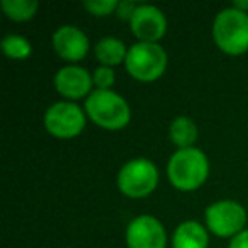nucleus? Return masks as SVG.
Listing matches in <instances>:
<instances>
[{
	"mask_svg": "<svg viewBox=\"0 0 248 248\" xmlns=\"http://www.w3.org/2000/svg\"><path fill=\"white\" fill-rule=\"evenodd\" d=\"M129 248H165V230L153 216H140L133 219L126 231Z\"/></svg>",
	"mask_w": 248,
	"mask_h": 248,
	"instance_id": "obj_8",
	"label": "nucleus"
},
{
	"mask_svg": "<svg viewBox=\"0 0 248 248\" xmlns=\"http://www.w3.org/2000/svg\"><path fill=\"white\" fill-rule=\"evenodd\" d=\"M167 66V53L156 43H138L133 45L126 56V68L141 82L156 80Z\"/></svg>",
	"mask_w": 248,
	"mask_h": 248,
	"instance_id": "obj_4",
	"label": "nucleus"
},
{
	"mask_svg": "<svg viewBox=\"0 0 248 248\" xmlns=\"http://www.w3.org/2000/svg\"><path fill=\"white\" fill-rule=\"evenodd\" d=\"M136 9L138 7L135 5V2H131V0H123V2H119V7H117V16H119L121 19H129V21H131Z\"/></svg>",
	"mask_w": 248,
	"mask_h": 248,
	"instance_id": "obj_19",
	"label": "nucleus"
},
{
	"mask_svg": "<svg viewBox=\"0 0 248 248\" xmlns=\"http://www.w3.org/2000/svg\"><path fill=\"white\" fill-rule=\"evenodd\" d=\"M207 172L209 163L206 155L196 148L179 150L169 162V179L180 190H194L202 186Z\"/></svg>",
	"mask_w": 248,
	"mask_h": 248,
	"instance_id": "obj_2",
	"label": "nucleus"
},
{
	"mask_svg": "<svg viewBox=\"0 0 248 248\" xmlns=\"http://www.w3.org/2000/svg\"><path fill=\"white\" fill-rule=\"evenodd\" d=\"M172 141L180 148H190L194 141L197 140V128L189 117H177L170 128Z\"/></svg>",
	"mask_w": 248,
	"mask_h": 248,
	"instance_id": "obj_14",
	"label": "nucleus"
},
{
	"mask_svg": "<svg viewBox=\"0 0 248 248\" xmlns=\"http://www.w3.org/2000/svg\"><path fill=\"white\" fill-rule=\"evenodd\" d=\"M93 82L99 87V90H109V87L114 83V72L109 66H100L93 73Z\"/></svg>",
	"mask_w": 248,
	"mask_h": 248,
	"instance_id": "obj_18",
	"label": "nucleus"
},
{
	"mask_svg": "<svg viewBox=\"0 0 248 248\" xmlns=\"http://www.w3.org/2000/svg\"><path fill=\"white\" fill-rule=\"evenodd\" d=\"M158 182L156 167L146 158L128 162L117 175V186L123 194L129 197H145L155 190Z\"/></svg>",
	"mask_w": 248,
	"mask_h": 248,
	"instance_id": "obj_5",
	"label": "nucleus"
},
{
	"mask_svg": "<svg viewBox=\"0 0 248 248\" xmlns=\"http://www.w3.org/2000/svg\"><path fill=\"white\" fill-rule=\"evenodd\" d=\"M2 49L9 58L14 60H24L31 55V45H29L28 39L16 34L5 36L2 39Z\"/></svg>",
	"mask_w": 248,
	"mask_h": 248,
	"instance_id": "obj_16",
	"label": "nucleus"
},
{
	"mask_svg": "<svg viewBox=\"0 0 248 248\" xmlns=\"http://www.w3.org/2000/svg\"><path fill=\"white\" fill-rule=\"evenodd\" d=\"M230 248H248V230L238 233L236 236L231 240Z\"/></svg>",
	"mask_w": 248,
	"mask_h": 248,
	"instance_id": "obj_20",
	"label": "nucleus"
},
{
	"mask_svg": "<svg viewBox=\"0 0 248 248\" xmlns=\"http://www.w3.org/2000/svg\"><path fill=\"white\" fill-rule=\"evenodd\" d=\"M53 46L62 58L78 62L89 51V39L75 26H62L53 34Z\"/></svg>",
	"mask_w": 248,
	"mask_h": 248,
	"instance_id": "obj_10",
	"label": "nucleus"
},
{
	"mask_svg": "<svg viewBox=\"0 0 248 248\" xmlns=\"http://www.w3.org/2000/svg\"><path fill=\"white\" fill-rule=\"evenodd\" d=\"M213 36L228 55H241L248 49V14L234 7L224 9L214 19Z\"/></svg>",
	"mask_w": 248,
	"mask_h": 248,
	"instance_id": "obj_1",
	"label": "nucleus"
},
{
	"mask_svg": "<svg viewBox=\"0 0 248 248\" xmlns=\"http://www.w3.org/2000/svg\"><path fill=\"white\" fill-rule=\"evenodd\" d=\"M45 124L56 138H73L85 126V116L77 104L56 102L46 110Z\"/></svg>",
	"mask_w": 248,
	"mask_h": 248,
	"instance_id": "obj_6",
	"label": "nucleus"
},
{
	"mask_svg": "<svg viewBox=\"0 0 248 248\" xmlns=\"http://www.w3.org/2000/svg\"><path fill=\"white\" fill-rule=\"evenodd\" d=\"M173 248H207V233L196 221L182 223L173 233Z\"/></svg>",
	"mask_w": 248,
	"mask_h": 248,
	"instance_id": "obj_12",
	"label": "nucleus"
},
{
	"mask_svg": "<svg viewBox=\"0 0 248 248\" xmlns=\"http://www.w3.org/2000/svg\"><path fill=\"white\" fill-rule=\"evenodd\" d=\"M95 56L104 65H117L126 60L128 53L124 48L123 41L117 38H102L95 46Z\"/></svg>",
	"mask_w": 248,
	"mask_h": 248,
	"instance_id": "obj_13",
	"label": "nucleus"
},
{
	"mask_svg": "<svg viewBox=\"0 0 248 248\" xmlns=\"http://www.w3.org/2000/svg\"><path fill=\"white\" fill-rule=\"evenodd\" d=\"M2 9L14 21H28L38 11V2L36 0H4Z\"/></svg>",
	"mask_w": 248,
	"mask_h": 248,
	"instance_id": "obj_15",
	"label": "nucleus"
},
{
	"mask_svg": "<svg viewBox=\"0 0 248 248\" xmlns=\"http://www.w3.org/2000/svg\"><path fill=\"white\" fill-rule=\"evenodd\" d=\"M93 78H90L89 72L80 66H65L55 77V87L62 95L70 99H80L87 95L92 87Z\"/></svg>",
	"mask_w": 248,
	"mask_h": 248,
	"instance_id": "obj_11",
	"label": "nucleus"
},
{
	"mask_svg": "<svg viewBox=\"0 0 248 248\" xmlns=\"http://www.w3.org/2000/svg\"><path fill=\"white\" fill-rule=\"evenodd\" d=\"M234 9H238V11H247L248 9V2H234Z\"/></svg>",
	"mask_w": 248,
	"mask_h": 248,
	"instance_id": "obj_21",
	"label": "nucleus"
},
{
	"mask_svg": "<svg viewBox=\"0 0 248 248\" xmlns=\"http://www.w3.org/2000/svg\"><path fill=\"white\" fill-rule=\"evenodd\" d=\"M129 22H131L133 34L143 43L158 41L167 31L165 16L153 5H140Z\"/></svg>",
	"mask_w": 248,
	"mask_h": 248,
	"instance_id": "obj_9",
	"label": "nucleus"
},
{
	"mask_svg": "<svg viewBox=\"0 0 248 248\" xmlns=\"http://www.w3.org/2000/svg\"><path fill=\"white\" fill-rule=\"evenodd\" d=\"M85 109L90 119L106 129H121L129 123V107L126 100L112 90H95L89 95Z\"/></svg>",
	"mask_w": 248,
	"mask_h": 248,
	"instance_id": "obj_3",
	"label": "nucleus"
},
{
	"mask_svg": "<svg viewBox=\"0 0 248 248\" xmlns=\"http://www.w3.org/2000/svg\"><path fill=\"white\" fill-rule=\"evenodd\" d=\"M206 221L214 234L231 236L234 233H241L247 223V213L234 201H219L206 209Z\"/></svg>",
	"mask_w": 248,
	"mask_h": 248,
	"instance_id": "obj_7",
	"label": "nucleus"
},
{
	"mask_svg": "<svg viewBox=\"0 0 248 248\" xmlns=\"http://www.w3.org/2000/svg\"><path fill=\"white\" fill-rule=\"evenodd\" d=\"M85 9L93 16H106L110 14L114 9L119 7L117 0H95V2H83Z\"/></svg>",
	"mask_w": 248,
	"mask_h": 248,
	"instance_id": "obj_17",
	"label": "nucleus"
}]
</instances>
